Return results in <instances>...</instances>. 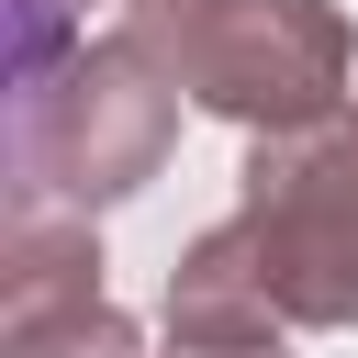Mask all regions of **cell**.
Returning <instances> with one entry per match:
<instances>
[{"instance_id":"52a82bcc","label":"cell","mask_w":358,"mask_h":358,"mask_svg":"<svg viewBox=\"0 0 358 358\" xmlns=\"http://www.w3.org/2000/svg\"><path fill=\"white\" fill-rule=\"evenodd\" d=\"M168 358H291V347H168Z\"/></svg>"},{"instance_id":"3957f363","label":"cell","mask_w":358,"mask_h":358,"mask_svg":"<svg viewBox=\"0 0 358 358\" xmlns=\"http://www.w3.org/2000/svg\"><path fill=\"white\" fill-rule=\"evenodd\" d=\"M235 235L280 302V324H358V112L257 134L235 168Z\"/></svg>"},{"instance_id":"5b68a950","label":"cell","mask_w":358,"mask_h":358,"mask_svg":"<svg viewBox=\"0 0 358 358\" xmlns=\"http://www.w3.org/2000/svg\"><path fill=\"white\" fill-rule=\"evenodd\" d=\"M0 358H145V347L112 313V291H67V302H0Z\"/></svg>"},{"instance_id":"6da1fadb","label":"cell","mask_w":358,"mask_h":358,"mask_svg":"<svg viewBox=\"0 0 358 358\" xmlns=\"http://www.w3.org/2000/svg\"><path fill=\"white\" fill-rule=\"evenodd\" d=\"M179 145V90L134 34H90L56 78L11 90V201L112 213Z\"/></svg>"},{"instance_id":"8992f818","label":"cell","mask_w":358,"mask_h":358,"mask_svg":"<svg viewBox=\"0 0 358 358\" xmlns=\"http://www.w3.org/2000/svg\"><path fill=\"white\" fill-rule=\"evenodd\" d=\"M78 45H90V34H78V0H11V90L56 78Z\"/></svg>"},{"instance_id":"7a4b0ae2","label":"cell","mask_w":358,"mask_h":358,"mask_svg":"<svg viewBox=\"0 0 358 358\" xmlns=\"http://www.w3.org/2000/svg\"><path fill=\"white\" fill-rule=\"evenodd\" d=\"M179 101L246 123V134H302V123H336L347 101V11L336 0H168V11H134L123 22Z\"/></svg>"},{"instance_id":"ba28073f","label":"cell","mask_w":358,"mask_h":358,"mask_svg":"<svg viewBox=\"0 0 358 358\" xmlns=\"http://www.w3.org/2000/svg\"><path fill=\"white\" fill-rule=\"evenodd\" d=\"M134 11H168V0H123V22H134Z\"/></svg>"},{"instance_id":"277c9868","label":"cell","mask_w":358,"mask_h":358,"mask_svg":"<svg viewBox=\"0 0 358 358\" xmlns=\"http://www.w3.org/2000/svg\"><path fill=\"white\" fill-rule=\"evenodd\" d=\"M168 347H280V302H268L235 213L179 246V268H168Z\"/></svg>"}]
</instances>
